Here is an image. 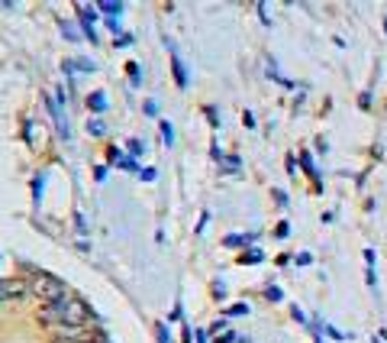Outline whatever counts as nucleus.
<instances>
[{
    "label": "nucleus",
    "mask_w": 387,
    "mask_h": 343,
    "mask_svg": "<svg viewBox=\"0 0 387 343\" xmlns=\"http://www.w3.org/2000/svg\"><path fill=\"white\" fill-rule=\"evenodd\" d=\"M100 10H104V13H120L123 7H120V3H100Z\"/></svg>",
    "instance_id": "9b49d317"
},
{
    "label": "nucleus",
    "mask_w": 387,
    "mask_h": 343,
    "mask_svg": "<svg viewBox=\"0 0 387 343\" xmlns=\"http://www.w3.org/2000/svg\"><path fill=\"white\" fill-rule=\"evenodd\" d=\"M87 129H91L94 136H104V123H100V120H91V123H87Z\"/></svg>",
    "instance_id": "6e6552de"
},
{
    "label": "nucleus",
    "mask_w": 387,
    "mask_h": 343,
    "mask_svg": "<svg viewBox=\"0 0 387 343\" xmlns=\"http://www.w3.org/2000/svg\"><path fill=\"white\" fill-rule=\"evenodd\" d=\"M30 291L42 304H62L68 298V289H65L62 279H55L52 272H42V269H32L30 276Z\"/></svg>",
    "instance_id": "f257e3e1"
},
{
    "label": "nucleus",
    "mask_w": 387,
    "mask_h": 343,
    "mask_svg": "<svg viewBox=\"0 0 387 343\" xmlns=\"http://www.w3.org/2000/svg\"><path fill=\"white\" fill-rule=\"evenodd\" d=\"M197 343H207V333L203 331H197Z\"/></svg>",
    "instance_id": "2eb2a0df"
},
{
    "label": "nucleus",
    "mask_w": 387,
    "mask_h": 343,
    "mask_svg": "<svg viewBox=\"0 0 387 343\" xmlns=\"http://www.w3.org/2000/svg\"><path fill=\"white\" fill-rule=\"evenodd\" d=\"M91 107H94V110H104V107H107V97H104V94H91Z\"/></svg>",
    "instance_id": "423d86ee"
},
{
    "label": "nucleus",
    "mask_w": 387,
    "mask_h": 343,
    "mask_svg": "<svg viewBox=\"0 0 387 343\" xmlns=\"http://www.w3.org/2000/svg\"><path fill=\"white\" fill-rule=\"evenodd\" d=\"M175 78H178V85H181V87L188 85V78H184V68H181V62H178V59H175Z\"/></svg>",
    "instance_id": "0eeeda50"
},
{
    "label": "nucleus",
    "mask_w": 387,
    "mask_h": 343,
    "mask_svg": "<svg viewBox=\"0 0 387 343\" xmlns=\"http://www.w3.org/2000/svg\"><path fill=\"white\" fill-rule=\"evenodd\" d=\"M384 30H387V17H384Z\"/></svg>",
    "instance_id": "dca6fc26"
},
{
    "label": "nucleus",
    "mask_w": 387,
    "mask_h": 343,
    "mask_svg": "<svg viewBox=\"0 0 387 343\" xmlns=\"http://www.w3.org/2000/svg\"><path fill=\"white\" fill-rule=\"evenodd\" d=\"M162 133H165V143L171 146V143H175V129H171V123H162Z\"/></svg>",
    "instance_id": "1a4fd4ad"
},
{
    "label": "nucleus",
    "mask_w": 387,
    "mask_h": 343,
    "mask_svg": "<svg viewBox=\"0 0 387 343\" xmlns=\"http://www.w3.org/2000/svg\"><path fill=\"white\" fill-rule=\"evenodd\" d=\"M226 314H230V318H239V314H249V308H245V304H232Z\"/></svg>",
    "instance_id": "9d476101"
},
{
    "label": "nucleus",
    "mask_w": 387,
    "mask_h": 343,
    "mask_svg": "<svg viewBox=\"0 0 387 343\" xmlns=\"http://www.w3.org/2000/svg\"><path fill=\"white\" fill-rule=\"evenodd\" d=\"M258 259H262V253H258V249H252L249 256H242V262H258Z\"/></svg>",
    "instance_id": "f8f14e48"
},
{
    "label": "nucleus",
    "mask_w": 387,
    "mask_h": 343,
    "mask_svg": "<svg viewBox=\"0 0 387 343\" xmlns=\"http://www.w3.org/2000/svg\"><path fill=\"white\" fill-rule=\"evenodd\" d=\"M245 243V236H239V233H230L226 240H223V247H230V249H236V247H242Z\"/></svg>",
    "instance_id": "39448f33"
},
{
    "label": "nucleus",
    "mask_w": 387,
    "mask_h": 343,
    "mask_svg": "<svg viewBox=\"0 0 387 343\" xmlns=\"http://www.w3.org/2000/svg\"><path fill=\"white\" fill-rule=\"evenodd\" d=\"M7 291H10V298H26V295H32L30 282H23V279H7Z\"/></svg>",
    "instance_id": "7ed1b4c3"
},
{
    "label": "nucleus",
    "mask_w": 387,
    "mask_h": 343,
    "mask_svg": "<svg viewBox=\"0 0 387 343\" xmlns=\"http://www.w3.org/2000/svg\"><path fill=\"white\" fill-rule=\"evenodd\" d=\"M10 298V291H7V279H0V301Z\"/></svg>",
    "instance_id": "ddd939ff"
},
{
    "label": "nucleus",
    "mask_w": 387,
    "mask_h": 343,
    "mask_svg": "<svg viewBox=\"0 0 387 343\" xmlns=\"http://www.w3.org/2000/svg\"><path fill=\"white\" fill-rule=\"evenodd\" d=\"M58 308H62L65 327H84V324L91 321V304H87L84 298H78V295H68Z\"/></svg>",
    "instance_id": "f03ea898"
},
{
    "label": "nucleus",
    "mask_w": 387,
    "mask_h": 343,
    "mask_svg": "<svg viewBox=\"0 0 387 343\" xmlns=\"http://www.w3.org/2000/svg\"><path fill=\"white\" fill-rule=\"evenodd\" d=\"M268 301H281V289H268Z\"/></svg>",
    "instance_id": "4468645a"
},
{
    "label": "nucleus",
    "mask_w": 387,
    "mask_h": 343,
    "mask_svg": "<svg viewBox=\"0 0 387 343\" xmlns=\"http://www.w3.org/2000/svg\"><path fill=\"white\" fill-rule=\"evenodd\" d=\"M26 133H30V143L39 149V146H45V129L36 127V123H26Z\"/></svg>",
    "instance_id": "20e7f679"
}]
</instances>
